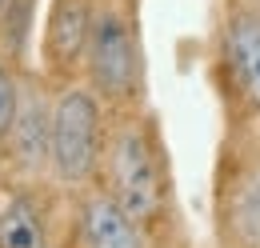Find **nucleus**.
Masks as SVG:
<instances>
[{
    "instance_id": "5",
    "label": "nucleus",
    "mask_w": 260,
    "mask_h": 248,
    "mask_svg": "<svg viewBox=\"0 0 260 248\" xmlns=\"http://www.w3.org/2000/svg\"><path fill=\"white\" fill-rule=\"evenodd\" d=\"M52 92L56 84H48L44 76L24 72V96H20V112L8 128L0 156L8 164V180L16 176L20 184H44L48 180V136H52Z\"/></svg>"
},
{
    "instance_id": "6",
    "label": "nucleus",
    "mask_w": 260,
    "mask_h": 248,
    "mask_svg": "<svg viewBox=\"0 0 260 248\" xmlns=\"http://www.w3.org/2000/svg\"><path fill=\"white\" fill-rule=\"evenodd\" d=\"M92 16H96V0H48L40 24V76L48 84L80 80Z\"/></svg>"
},
{
    "instance_id": "1",
    "label": "nucleus",
    "mask_w": 260,
    "mask_h": 248,
    "mask_svg": "<svg viewBox=\"0 0 260 248\" xmlns=\"http://www.w3.org/2000/svg\"><path fill=\"white\" fill-rule=\"evenodd\" d=\"M100 188L136 216L152 236H160L172 220V164L164 148L160 124L148 108L112 112L108 144L100 164Z\"/></svg>"
},
{
    "instance_id": "4",
    "label": "nucleus",
    "mask_w": 260,
    "mask_h": 248,
    "mask_svg": "<svg viewBox=\"0 0 260 248\" xmlns=\"http://www.w3.org/2000/svg\"><path fill=\"white\" fill-rule=\"evenodd\" d=\"M216 232L224 248H260V136L232 140L220 156Z\"/></svg>"
},
{
    "instance_id": "3",
    "label": "nucleus",
    "mask_w": 260,
    "mask_h": 248,
    "mask_svg": "<svg viewBox=\"0 0 260 248\" xmlns=\"http://www.w3.org/2000/svg\"><path fill=\"white\" fill-rule=\"evenodd\" d=\"M112 112L84 80L56 84L52 92V136H48V180L64 192L100 184Z\"/></svg>"
},
{
    "instance_id": "11",
    "label": "nucleus",
    "mask_w": 260,
    "mask_h": 248,
    "mask_svg": "<svg viewBox=\"0 0 260 248\" xmlns=\"http://www.w3.org/2000/svg\"><path fill=\"white\" fill-rule=\"evenodd\" d=\"M32 8H36V0H0V24H4V32L12 28V20H16L20 32L28 36V28H32Z\"/></svg>"
},
{
    "instance_id": "2",
    "label": "nucleus",
    "mask_w": 260,
    "mask_h": 248,
    "mask_svg": "<svg viewBox=\"0 0 260 248\" xmlns=\"http://www.w3.org/2000/svg\"><path fill=\"white\" fill-rule=\"evenodd\" d=\"M80 80L108 104V112L144 108L148 60H144L140 0H96Z\"/></svg>"
},
{
    "instance_id": "10",
    "label": "nucleus",
    "mask_w": 260,
    "mask_h": 248,
    "mask_svg": "<svg viewBox=\"0 0 260 248\" xmlns=\"http://www.w3.org/2000/svg\"><path fill=\"white\" fill-rule=\"evenodd\" d=\"M20 96H24V72L0 56V144L16 120V112H20Z\"/></svg>"
},
{
    "instance_id": "7",
    "label": "nucleus",
    "mask_w": 260,
    "mask_h": 248,
    "mask_svg": "<svg viewBox=\"0 0 260 248\" xmlns=\"http://www.w3.org/2000/svg\"><path fill=\"white\" fill-rule=\"evenodd\" d=\"M152 232L100 184L72 192V248H152Z\"/></svg>"
},
{
    "instance_id": "9",
    "label": "nucleus",
    "mask_w": 260,
    "mask_h": 248,
    "mask_svg": "<svg viewBox=\"0 0 260 248\" xmlns=\"http://www.w3.org/2000/svg\"><path fill=\"white\" fill-rule=\"evenodd\" d=\"M0 248H56L44 184L8 180L0 188Z\"/></svg>"
},
{
    "instance_id": "8",
    "label": "nucleus",
    "mask_w": 260,
    "mask_h": 248,
    "mask_svg": "<svg viewBox=\"0 0 260 248\" xmlns=\"http://www.w3.org/2000/svg\"><path fill=\"white\" fill-rule=\"evenodd\" d=\"M220 64L240 108L260 124V8H228V16L220 20Z\"/></svg>"
}]
</instances>
